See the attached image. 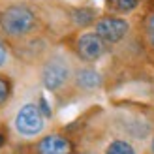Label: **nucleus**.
Returning <instances> with one entry per match:
<instances>
[{
  "instance_id": "nucleus-3",
  "label": "nucleus",
  "mask_w": 154,
  "mask_h": 154,
  "mask_svg": "<svg viewBox=\"0 0 154 154\" xmlns=\"http://www.w3.org/2000/svg\"><path fill=\"white\" fill-rule=\"evenodd\" d=\"M45 128V115L42 113L40 105L36 103H25L15 115V130L25 135V137H34L42 134Z\"/></svg>"
},
{
  "instance_id": "nucleus-12",
  "label": "nucleus",
  "mask_w": 154,
  "mask_h": 154,
  "mask_svg": "<svg viewBox=\"0 0 154 154\" xmlns=\"http://www.w3.org/2000/svg\"><path fill=\"white\" fill-rule=\"evenodd\" d=\"M145 34H147V40L150 43V47L154 49V13L149 15L147 25H145Z\"/></svg>"
},
{
  "instance_id": "nucleus-1",
  "label": "nucleus",
  "mask_w": 154,
  "mask_h": 154,
  "mask_svg": "<svg viewBox=\"0 0 154 154\" xmlns=\"http://www.w3.org/2000/svg\"><path fill=\"white\" fill-rule=\"evenodd\" d=\"M0 25H2V30L8 38L19 40V38H25L34 30L36 15L25 4H13V6H8L2 11Z\"/></svg>"
},
{
  "instance_id": "nucleus-5",
  "label": "nucleus",
  "mask_w": 154,
  "mask_h": 154,
  "mask_svg": "<svg viewBox=\"0 0 154 154\" xmlns=\"http://www.w3.org/2000/svg\"><path fill=\"white\" fill-rule=\"evenodd\" d=\"M105 42L100 38L96 32H83L75 42L77 55L87 62H96L98 58L103 57L105 53Z\"/></svg>"
},
{
  "instance_id": "nucleus-13",
  "label": "nucleus",
  "mask_w": 154,
  "mask_h": 154,
  "mask_svg": "<svg viewBox=\"0 0 154 154\" xmlns=\"http://www.w3.org/2000/svg\"><path fill=\"white\" fill-rule=\"evenodd\" d=\"M6 57H8V53H6V47L2 43H0V68L4 66V62H6Z\"/></svg>"
},
{
  "instance_id": "nucleus-7",
  "label": "nucleus",
  "mask_w": 154,
  "mask_h": 154,
  "mask_svg": "<svg viewBox=\"0 0 154 154\" xmlns=\"http://www.w3.org/2000/svg\"><path fill=\"white\" fill-rule=\"evenodd\" d=\"M73 83L81 90H96L102 87V75L92 68H79L73 73Z\"/></svg>"
},
{
  "instance_id": "nucleus-4",
  "label": "nucleus",
  "mask_w": 154,
  "mask_h": 154,
  "mask_svg": "<svg viewBox=\"0 0 154 154\" xmlns=\"http://www.w3.org/2000/svg\"><path fill=\"white\" fill-rule=\"evenodd\" d=\"M128 30H130V25L126 19H120L117 15H107V17H102L96 21V28L94 32L102 38L105 43H119L122 42L124 38L128 36Z\"/></svg>"
},
{
  "instance_id": "nucleus-2",
  "label": "nucleus",
  "mask_w": 154,
  "mask_h": 154,
  "mask_svg": "<svg viewBox=\"0 0 154 154\" xmlns=\"http://www.w3.org/2000/svg\"><path fill=\"white\" fill-rule=\"evenodd\" d=\"M70 79H72V68L68 64V60L62 57H51L42 68V83L51 92L60 90Z\"/></svg>"
},
{
  "instance_id": "nucleus-15",
  "label": "nucleus",
  "mask_w": 154,
  "mask_h": 154,
  "mask_svg": "<svg viewBox=\"0 0 154 154\" xmlns=\"http://www.w3.org/2000/svg\"><path fill=\"white\" fill-rule=\"evenodd\" d=\"M150 149H152V152H154V137H152V145H150Z\"/></svg>"
},
{
  "instance_id": "nucleus-6",
  "label": "nucleus",
  "mask_w": 154,
  "mask_h": 154,
  "mask_svg": "<svg viewBox=\"0 0 154 154\" xmlns=\"http://www.w3.org/2000/svg\"><path fill=\"white\" fill-rule=\"evenodd\" d=\"M73 145L62 134H51L38 141L36 154H72Z\"/></svg>"
},
{
  "instance_id": "nucleus-9",
  "label": "nucleus",
  "mask_w": 154,
  "mask_h": 154,
  "mask_svg": "<svg viewBox=\"0 0 154 154\" xmlns=\"http://www.w3.org/2000/svg\"><path fill=\"white\" fill-rule=\"evenodd\" d=\"M139 6V0H107V10L113 13H132Z\"/></svg>"
},
{
  "instance_id": "nucleus-10",
  "label": "nucleus",
  "mask_w": 154,
  "mask_h": 154,
  "mask_svg": "<svg viewBox=\"0 0 154 154\" xmlns=\"http://www.w3.org/2000/svg\"><path fill=\"white\" fill-rule=\"evenodd\" d=\"M105 154H135V149L124 139H115L109 147H107Z\"/></svg>"
},
{
  "instance_id": "nucleus-14",
  "label": "nucleus",
  "mask_w": 154,
  "mask_h": 154,
  "mask_svg": "<svg viewBox=\"0 0 154 154\" xmlns=\"http://www.w3.org/2000/svg\"><path fill=\"white\" fill-rule=\"evenodd\" d=\"M4 143H6V134H4V132H0V147H2Z\"/></svg>"
},
{
  "instance_id": "nucleus-8",
  "label": "nucleus",
  "mask_w": 154,
  "mask_h": 154,
  "mask_svg": "<svg viewBox=\"0 0 154 154\" xmlns=\"http://www.w3.org/2000/svg\"><path fill=\"white\" fill-rule=\"evenodd\" d=\"M96 19V11L90 10V8H77L72 11V21L77 26H88L92 25Z\"/></svg>"
},
{
  "instance_id": "nucleus-11",
  "label": "nucleus",
  "mask_w": 154,
  "mask_h": 154,
  "mask_svg": "<svg viewBox=\"0 0 154 154\" xmlns=\"http://www.w3.org/2000/svg\"><path fill=\"white\" fill-rule=\"evenodd\" d=\"M11 96V81L6 75H0V105H4Z\"/></svg>"
}]
</instances>
